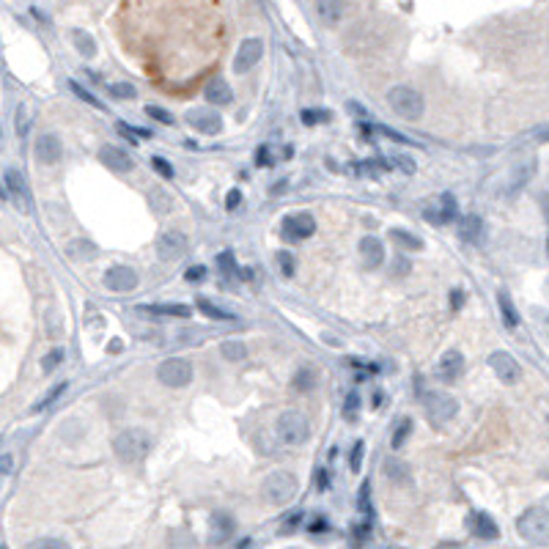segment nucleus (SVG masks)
Segmentation results:
<instances>
[{"label": "nucleus", "mask_w": 549, "mask_h": 549, "mask_svg": "<svg viewBox=\"0 0 549 549\" xmlns=\"http://www.w3.org/2000/svg\"><path fill=\"white\" fill-rule=\"evenodd\" d=\"M151 451V434L146 428H127L113 440V454L121 464H137Z\"/></svg>", "instance_id": "obj_1"}, {"label": "nucleus", "mask_w": 549, "mask_h": 549, "mask_svg": "<svg viewBox=\"0 0 549 549\" xmlns=\"http://www.w3.org/2000/svg\"><path fill=\"white\" fill-rule=\"evenodd\" d=\"M387 105H390V110H393L399 118H404V121H417V118L423 116V110H426L423 93L417 91V88H412V86H396V88H390V93H387Z\"/></svg>", "instance_id": "obj_2"}, {"label": "nucleus", "mask_w": 549, "mask_h": 549, "mask_svg": "<svg viewBox=\"0 0 549 549\" xmlns=\"http://www.w3.org/2000/svg\"><path fill=\"white\" fill-rule=\"evenodd\" d=\"M297 489H300V481L291 472H283V470L267 475L264 484H261V495L270 505H288L294 500Z\"/></svg>", "instance_id": "obj_3"}, {"label": "nucleus", "mask_w": 549, "mask_h": 549, "mask_svg": "<svg viewBox=\"0 0 549 549\" xmlns=\"http://www.w3.org/2000/svg\"><path fill=\"white\" fill-rule=\"evenodd\" d=\"M274 431L283 442L288 445H302L308 437H311V423L308 417L300 410H286L277 415V423H274Z\"/></svg>", "instance_id": "obj_4"}, {"label": "nucleus", "mask_w": 549, "mask_h": 549, "mask_svg": "<svg viewBox=\"0 0 549 549\" xmlns=\"http://www.w3.org/2000/svg\"><path fill=\"white\" fill-rule=\"evenodd\" d=\"M516 530L530 544H547L549 541V511L547 508H527L516 519Z\"/></svg>", "instance_id": "obj_5"}, {"label": "nucleus", "mask_w": 549, "mask_h": 549, "mask_svg": "<svg viewBox=\"0 0 549 549\" xmlns=\"http://www.w3.org/2000/svg\"><path fill=\"white\" fill-rule=\"evenodd\" d=\"M456 217V201L451 192H442V195H434L423 203V220L431 223V226H445Z\"/></svg>", "instance_id": "obj_6"}, {"label": "nucleus", "mask_w": 549, "mask_h": 549, "mask_svg": "<svg viewBox=\"0 0 549 549\" xmlns=\"http://www.w3.org/2000/svg\"><path fill=\"white\" fill-rule=\"evenodd\" d=\"M157 379L165 387H187L192 382V363L184 357H171L157 368Z\"/></svg>", "instance_id": "obj_7"}, {"label": "nucleus", "mask_w": 549, "mask_h": 549, "mask_svg": "<svg viewBox=\"0 0 549 549\" xmlns=\"http://www.w3.org/2000/svg\"><path fill=\"white\" fill-rule=\"evenodd\" d=\"M458 412V404L454 396L448 393H428L426 396V415L431 423H448L454 420Z\"/></svg>", "instance_id": "obj_8"}, {"label": "nucleus", "mask_w": 549, "mask_h": 549, "mask_svg": "<svg viewBox=\"0 0 549 549\" xmlns=\"http://www.w3.org/2000/svg\"><path fill=\"white\" fill-rule=\"evenodd\" d=\"M190 250V242L182 231H165L160 239H157V256L162 261H179L187 256Z\"/></svg>", "instance_id": "obj_9"}, {"label": "nucleus", "mask_w": 549, "mask_h": 549, "mask_svg": "<svg viewBox=\"0 0 549 549\" xmlns=\"http://www.w3.org/2000/svg\"><path fill=\"white\" fill-rule=\"evenodd\" d=\"M3 187H6V195L11 198V203L20 212H31V195H28V187H25V179H22L20 171L8 168L6 171V179H3Z\"/></svg>", "instance_id": "obj_10"}, {"label": "nucleus", "mask_w": 549, "mask_h": 549, "mask_svg": "<svg viewBox=\"0 0 549 549\" xmlns=\"http://www.w3.org/2000/svg\"><path fill=\"white\" fill-rule=\"evenodd\" d=\"M316 233V220L308 215V212H300V215H288L283 220V236L288 242H302L308 236Z\"/></svg>", "instance_id": "obj_11"}, {"label": "nucleus", "mask_w": 549, "mask_h": 549, "mask_svg": "<svg viewBox=\"0 0 549 549\" xmlns=\"http://www.w3.org/2000/svg\"><path fill=\"white\" fill-rule=\"evenodd\" d=\"M137 280H140L137 272L132 267H127V264H116V267H110V270L105 272V286H107L110 291H116V294L135 291Z\"/></svg>", "instance_id": "obj_12"}, {"label": "nucleus", "mask_w": 549, "mask_h": 549, "mask_svg": "<svg viewBox=\"0 0 549 549\" xmlns=\"http://www.w3.org/2000/svg\"><path fill=\"white\" fill-rule=\"evenodd\" d=\"M261 55H264V42L261 39H245L242 45H239V52H236V58H233V69L242 75V72H250L258 61H261Z\"/></svg>", "instance_id": "obj_13"}, {"label": "nucleus", "mask_w": 549, "mask_h": 549, "mask_svg": "<svg viewBox=\"0 0 549 549\" xmlns=\"http://www.w3.org/2000/svg\"><path fill=\"white\" fill-rule=\"evenodd\" d=\"M489 366H492V371L500 376V382H505V385H513L522 376V368H519V363L508 352H495L489 357Z\"/></svg>", "instance_id": "obj_14"}, {"label": "nucleus", "mask_w": 549, "mask_h": 549, "mask_svg": "<svg viewBox=\"0 0 549 549\" xmlns=\"http://www.w3.org/2000/svg\"><path fill=\"white\" fill-rule=\"evenodd\" d=\"M99 160L105 168H110L113 173H130L132 171V157L116 146H102L99 148Z\"/></svg>", "instance_id": "obj_15"}, {"label": "nucleus", "mask_w": 549, "mask_h": 549, "mask_svg": "<svg viewBox=\"0 0 549 549\" xmlns=\"http://www.w3.org/2000/svg\"><path fill=\"white\" fill-rule=\"evenodd\" d=\"M33 151H36V160L42 165H55L63 157V143H61L58 135H39Z\"/></svg>", "instance_id": "obj_16"}, {"label": "nucleus", "mask_w": 549, "mask_h": 549, "mask_svg": "<svg viewBox=\"0 0 549 549\" xmlns=\"http://www.w3.org/2000/svg\"><path fill=\"white\" fill-rule=\"evenodd\" d=\"M187 124L192 130H198L201 135H217L223 130V121L217 113H209V110H192L187 113Z\"/></svg>", "instance_id": "obj_17"}, {"label": "nucleus", "mask_w": 549, "mask_h": 549, "mask_svg": "<svg viewBox=\"0 0 549 549\" xmlns=\"http://www.w3.org/2000/svg\"><path fill=\"white\" fill-rule=\"evenodd\" d=\"M467 527H470V533H472L475 539H484V541H495V539L500 536L495 519H492L489 513H481V511H478V513H470Z\"/></svg>", "instance_id": "obj_18"}, {"label": "nucleus", "mask_w": 549, "mask_h": 549, "mask_svg": "<svg viewBox=\"0 0 549 549\" xmlns=\"http://www.w3.org/2000/svg\"><path fill=\"white\" fill-rule=\"evenodd\" d=\"M360 261H363V267H368V270L382 267V261H385V245L376 236H366L360 242Z\"/></svg>", "instance_id": "obj_19"}, {"label": "nucleus", "mask_w": 549, "mask_h": 549, "mask_svg": "<svg viewBox=\"0 0 549 549\" xmlns=\"http://www.w3.org/2000/svg\"><path fill=\"white\" fill-rule=\"evenodd\" d=\"M461 371H464V355L458 349L445 352L442 360H440V366H437L440 379H445V382H456L458 376H461Z\"/></svg>", "instance_id": "obj_20"}, {"label": "nucleus", "mask_w": 549, "mask_h": 549, "mask_svg": "<svg viewBox=\"0 0 549 549\" xmlns=\"http://www.w3.org/2000/svg\"><path fill=\"white\" fill-rule=\"evenodd\" d=\"M316 11L324 25H338L346 14V0H316Z\"/></svg>", "instance_id": "obj_21"}, {"label": "nucleus", "mask_w": 549, "mask_h": 549, "mask_svg": "<svg viewBox=\"0 0 549 549\" xmlns=\"http://www.w3.org/2000/svg\"><path fill=\"white\" fill-rule=\"evenodd\" d=\"M236 530V522L231 513H215L212 516V544H226L231 539V533Z\"/></svg>", "instance_id": "obj_22"}, {"label": "nucleus", "mask_w": 549, "mask_h": 549, "mask_svg": "<svg viewBox=\"0 0 549 549\" xmlns=\"http://www.w3.org/2000/svg\"><path fill=\"white\" fill-rule=\"evenodd\" d=\"M203 96H206V102H209V105H220V107H223V105H231V99H233L229 83H226V80H220V77L206 83Z\"/></svg>", "instance_id": "obj_23"}, {"label": "nucleus", "mask_w": 549, "mask_h": 549, "mask_svg": "<svg viewBox=\"0 0 549 549\" xmlns=\"http://www.w3.org/2000/svg\"><path fill=\"white\" fill-rule=\"evenodd\" d=\"M385 475H387L390 481L401 484V486H410L412 484L410 464H407V461H401V458H385Z\"/></svg>", "instance_id": "obj_24"}, {"label": "nucleus", "mask_w": 549, "mask_h": 549, "mask_svg": "<svg viewBox=\"0 0 549 549\" xmlns=\"http://www.w3.org/2000/svg\"><path fill=\"white\" fill-rule=\"evenodd\" d=\"M481 231H484L481 217H475V215H470V217H461V223H458V239H461V242H470V245H475V242H478V236H481Z\"/></svg>", "instance_id": "obj_25"}, {"label": "nucleus", "mask_w": 549, "mask_h": 549, "mask_svg": "<svg viewBox=\"0 0 549 549\" xmlns=\"http://www.w3.org/2000/svg\"><path fill=\"white\" fill-rule=\"evenodd\" d=\"M390 239H393L399 247H404V250H420V247H423V239L404 229H390Z\"/></svg>", "instance_id": "obj_26"}, {"label": "nucleus", "mask_w": 549, "mask_h": 549, "mask_svg": "<svg viewBox=\"0 0 549 549\" xmlns=\"http://www.w3.org/2000/svg\"><path fill=\"white\" fill-rule=\"evenodd\" d=\"M72 42H75L77 52H80L83 58H93V55H96V42H93V39L88 36V33H86V31L75 28V31H72Z\"/></svg>", "instance_id": "obj_27"}, {"label": "nucleus", "mask_w": 549, "mask_h": 549, "mask_svg": "<svg viewBox=\"0 0 549 549\" xmlns=\"http://www.w3.org/2000/svg\"><path fill=\"white\" fill-rule=\"evenodd\" d=\"M294 390L297 393H308V390H314L316 387V371L314 368H300L297 373H294Z\"/></svg>", "instance_id": "obj_28"}, {"label": "nucleus", "mask_w": 549, "mask_h": 549, "mask_svg": "<svg viewBox=\"0 0 549 549\" xmlns=\"http://www.w3.org/2000/svg\"><path fill=\"white\" fill-rule=\"evenodd\" d=\"M220 355L229 360V363H239L247 357V346L242 341H223L220 343Z\"/></svg>", "instance_id": "obj_29"}, {"label": "nucleus", "mask_w": 549, "mask_h": 549, "mask_svg": "<svg viewBox=\"0 0 549 549\" xmlns=\"http://www.w3.org/2000/svg\"><path fill=\"white\" fill-rule=\"evenodd\" d=\"M137 311H148L157 316H179V319H190V308L187 305H151V308H137Z\"/></svg>", "instance_id": "obj_30"}, {"label": "nucleus", "mask_w": 549, "mask_h": 549, "mask_svg": "<svg viewBox=\"0 0 549 549\" xmlns=\"http://www.w3.org/2000/svg\"><path fill=\"white\" fill-rule=\"evenodd\" d=\"M497 302H500V314H503V321H505V327H516L519 324V316H516V311H513V302H511V297L505 294V291H500L497 294Z\"/></svg>", "instance_id": "obj_31"}, {"label": "nucleus", "mask_w": 549, "mask_h": 549, "mask_svg": "<svg viewBox=\"0 0 549 549\" xmlns=\"http://www.w3.org/2000/svg\"><path fill=\"white\" fill-rule=\"evenodd\" d=\"M195 308L198 311H203L209 319H223V321H233V314H229V311H220L217 305H212L209 300H203V297H198V302H195Z\"/></svg>", "instance_id": "obj_32"}, {"label": "nucleus", "mask_w": 549, "mask_h": 549, "mask_svg": "<svg viewBox=\"0 0 549 549\" xmlns=\"http://www.w3.org/2000/svg\"><path fill=\"white\" fill-rule=\"evenodd\" d=\"M330 110H324V107H311V110H302V124H308V127H314V124H324V121H330Z\"/></svg>", "instance_id": "obj_33"}, {"label": "nucleus", "mask_w": 549, "mask_h": 549, "mask_svg": "<svg viewBox=\"0 0 549 549\" xmlns=\"http://www.w3.org/2000/svg\"><path fill=\"white\" fill-rule=\"evenodd\" d=\"M410 431H412V420L410 417H401V423H399V428L393 431V448H401L404 442H407V437H410Z\"/></svg>", "instance_id": "obj_34"}, {"label": "nucleus", "mask_w": 549, "mask_h": 549, "mask_svg": "<svg viewBox=\"0 0 549 549\" xmlns=\"http://www.w3.org/2000/svg\"><path fill=\"white\" fill-rule=\"evenodd\" d=\"M274 261H277V267H280V274H283V277H291V274H294V264H297V261H294V256H291V253L280 250V253L274 256Z\"/></svg>", "instance_id": "obj_35"}, {"label": "nucleus", "mask_w": 549, "mask_h": 549, "mask_svg": "<svg viewBox=\"0 0 549 549\" xmlns=\"http://www.w3.org/2000/svg\"><path fill=\"white\" fill-rule=\"evenodd\" d=\"M357 412H360V396L357 393H349L346 401H343V417L346 420H357Z\"/></svg>", "instance_id": "obj_36"}, {"label": "nucleus", "mask_w": 549, "mask_h": 549, "mask_svg": "<svg viewBox=\"0 0 549 549\" xmlns=\"http://www.w3.org/2000/svg\"><path fill=\"white\" fill-rule=\"evenodd\" d=\"M217 264H220V270H223V274H226V277H236V274H239V270H236V261H233V253H229V250L217 256Z\"/></svg>", "instance_id": "obj_37"}, {"label": "nucleus", "mask_w": 549, "mask_h": 549, "mask_svg": "<svg viewBox=\"0 0 549 549\" xmlns=\"http://www.w3.org/2000/svg\"><path fill=\"white\" fill-rule=\"evenodd\" d=\"M256 165H258V168H272L274 165L272 148H270V146H261V148L256 151Z\"/></svg>", "instance_id": "obj_38"}, {"label": "nucleus", "mask_w": 549, "mask_h": 549, "mask_svg": "<svg viewBox=\"0 0 549 549\" xmlns=\"http://www.w3.org/2000/svg\"><path fill=\"white\" fill-rule=\"evenodd\" d=\"M151 165H154V171H157L162 179H173V168H171L162 157H151Z\"/></svg>", "instance_id": "obj_39"}, {"label": "nucleus", "mask_w": 549, "mask_h": 549, "mask_svg": "<svg viewBox=\"0 0 549 549\" xmlns=\"http://www.w3.org/2000/svg\"><path fill=\"white\" fill-rule=\"evenodd\" d=\"M363 442H355V451H352V456H349V467H352V472H357L360 467H363Z\"/></svg>", "instance_id": "obj_40"}, {"label": "nucleus", "mask_w": 549, "mask_h": 549, "mask_svg": "<svg viewBox=\"0 0 549 549\" xmlns=\"http://www.w3.org/2000/svg\"><path fill=\"white\" fill-rule=\"evenodd\" d=\"M110 93L116 96V99H135V88L132 86H127V83H118V86H113L110 88Z\"/></svg>", "instance_id": "obj_41"}, {"label": "nucleus", "mask_w": 549, "mask_h": 549, "mask_svg": "<svg viewBox=\"0 0 549 549\" xmlns=\"http://www.w3.org/2000/svg\"><path fill=\"white\" fill-rule=\"evenodd\" d=\"M146 113H148L151 118L162 121V124H173V116H168V110H162V107H154V105H148V107H146Z\"/></svg>", "instance_id": "obj_42"}, {"label": "nucleus", "mask_w": 549, "mask_h": 549, "mask_svg": "<svg viewBox=\"0 0 549 549\" xmlns=\"http://www.w3.org/2000/svg\"><path fill=\"white\" fill-rule=\"evenodd\" d=\"M31 549H66V541H58V539H39L33 541Z\"/></svg>", "instance_id": "obj_43"}, {"label": "nucleus", "mask_w": 549, "mask_h": 549, "mask_svg": "<svg viewBox=\"0 0 549 549\" xmlns=\"http://www.w3.org/2000/svg\"><path fill=\"white\" fill-rule=\"evenodd\" d=\"M17 132H20V137L28 132V110H25V105L17 107Z\"/></svg>", "instance_id": "obj_44"}, {"label": "nucleus", "mask_w": 549, "mask_h": 549, "mask_svg": "<svg viewBox=\"0 0 549 549\" xmlns=\"http://www.w3.org/2000/svg\"><path fill=\"white\" fill-rule=\"evenodd\" d=\"M63 390H66V382H61V385H55V387H52V390L47 393V399H45V401H42V404H36V410H42V407H49V404H52V401H55V399H58V396H61Z\"/></svg>", "instance_id": "obj_45"}, {"label": "nucleus", "mask_w": 549, "mask_h": 549, "mask_svg": "<svg viewBox=\"0 0 549 549\" xmlns=\"http://www.w3.org/2000/svg\"><path fill=\"white\" fill-rule=\"evenodd\" d=\"M72 91L77 93V96H80V99H83V102H88V105H93V107H102V102H99V99H96V96H93V93H88V91H86V88H80V86H77V83H72Z\"/></svg>", "instance_id": "obj_46"}, {"label": "nucleus", "mask_w": 549, "mask_h": 549, "mask_svg": "<svg viewBox=\"0 0 549 549\" xmlns=\"http://www.w3.org/2000/svg\"><path fill=\"white\" fill-rule=\"evenodd\" d=\"M118 132H121V135H124V137H130V140H132V135L151 137V132H148V130H132V127H130V124H124V121L118 124ZM132 143H135V140H132Z\"/></svg>", "instance_id": "obj_47"}, {"label": "nucleus", "mask_w": 549, "mask_h": 549, "mask_svg": "<svg viewBox=\"0 0 549 549\" xmlns=\"http://www.w3.org/2000/svg\"><path fill=\"white\" fill-rule=\"evenodd\" d=\"M376 130H379L382 135H387V137H390V140H399V143H407V146H410V143H412L410 137H404V135H401V132H396V130H390V127H376Z\"/></svg>", "instance_id": "obj_48"}, {"label": "nucleus", "mask_w": 549, "mask_h": 549, "mask_svg": "<svg viewBox=\"0 0 549 549\" xmlns=\"http://www.w3.org/2000/svg\"><path fill=\"white\" fill-rule=\"evenodd\" d=\"M410 261H407V258H396V261H393V274H410Z\"/></svg>", "instance_id": "obj_49"}, {"label": "nucleus", "mask_w": 549, "mask_h": 549, "mask_svg": "<svg viewBox=\"0 0 549 549\" xmlns=\"http://www.w3.org/2000/svg\"><path fill=\"white\" fill-rule=\"evenodd\" d=\"M61 357H63V352L61 349H55V352H49V357L45 360V371H52V368L61 363Z\"/></svg>", "instance_id": "obj_50"}, {"label": "nucleus", "mask_w": 549, "mask_h": 549, "mask_svg": "<svg viewBox=\"0 0 549 549\" xmlns=\"http://www.w3.org/2000/svg\"><path fill=\"white\" fill-rule=\"evenodd\" d=\"M239 203H242V192H239V190H231L229 195H226V206H229V209H236Z\"/></svg>", "instance_id": "obj_51"}, {"label": "nucleus", "mask_w": 549, "mask_h": 549, "mask_svg": "<svg viewBox=\"0 0 549 549\" xmlns=\"http://www.w3.org/2000/svg\"><path fill=\"white\" fill-rule=\"evenodd\" d=\"M203 277H206V267H201V264L187 270V280H203Z\"/></svg>", "instance_id": "obj_52"}, {"label": "nucleus", "mask_w": 549, "mask_h": 549, "mask_svg": "<svg viewBox=\"0 0 549 549\" xmlns=\"http://www.w3.org/2000/svg\"><path fill=\"white\" fill-rule=\"evenodd\" d=\"M458 305H464V294H461V291H454V294H451V308H454V311H458Z\"/></svg>", "instance_id": "obj_53"}, {"label": "nucleus", "mask_w": 549, "mask_h": 549, "mask_svg": "<svg viewBox=\"0 0 549 549\" xmlns=\"http://www.w3.org/2000/svg\"><path fill=\"white\" fill-rule=\"evenodd\" d=\"M360 508H363V511H371V505H368V484H363V489H360Z\"/></svg>", "instance_id": "obj_54"}, {"label": "nucleus", "mask_w": 549, "mask_h": 549, "mask_svg": "<svg viewBox=\"0 0 549 549\" xmlns=\"http://www.w3.org/2000/svg\"><path fill=\"white\" fill-rule=\"evenodd\" d=\"M11 467H14V456L11 454H3V475H8Z\"/></svg>", "instance_id": "obj_55"}, {"label": "nucleus", "mask_w": 549, "mask_h": 549, "mask_svg": "<svg viewBox=\"0 0 549 549\" xmlns=\"http://www.w3.org/2000/svg\"><path fill=\"white\" fill-rule=\"evenodd\" d=\"M316 481H319V489H321V492H324V489L330 486V481H327V472H324V470H321L319 475H316Z\"/></svg>", "instance_id": "obj_56"}, {"label": "nucleus", "mask_w": 549, "mask_h": 549, "mask_svg": "<svg viewBox=\"0 0 549 549\" xmlns=\"http://www.w3.org/2000/svg\"><path fill=\"white\" fill-rule=\"evenodd\" d=\"M311 533H324V522H314L311 525Z\"/></svg>", "instance_id": "obj_57"}, {"label": "nucleus", "mask_w": 549, "mask_h": 549, "mask_svg": "<svg viewBox=\"0 0 549 549\" xmlns=\"http://www.w3.org/2000/svg\"><path fill=\"white\" fill-rule=\"evenodd\" d=\"M118 349H121V341H113V343L107 346V352H118Z\"/></svg>", "instance_id": "obj_58"}, {"label": "nucleus", "mask_w": 549, "mask_h": 549, "mask_svg": "<svg viewBox=\"0 0 549 549\" xmlns=\"http://www.w3.org/2000/svg\"><path fill=\"white\" fill-rule=\"evenodd\" d=\"M539 140H549V127H547V130H541V132H539Z\"/></svg>", "instance_id": "obj_59"}]
</instances>
